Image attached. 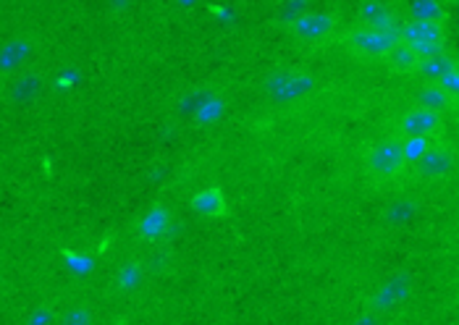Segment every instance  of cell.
Listing matches in <instances>:
<instances>
[{
    "label": "cell",
    "mask_w": 459,
    "mask_h": 325,
    "mask_svg": "<svg viewBox=\"0 0 459 325\" xmlns=\"http://www.w3.org/2000/svg\"><path fill=\"white\" fill-rule=\"evenodd\" d=\"M412 294H415V278L407 270H394L389 278H384L365 296V312L384 318L394 310L404 307L412 299Z\"/></svg>",
    "instance_id": "obj_1"
},
{
    "label": "cell",
    "mask_w": 459,
    "mask_h": 325,
    "mask_svg": "<svg viewBox=\"0 0 459 325\" xmlns=\"http://www.w3.org/2000/svg\"><path fill=\"white\" fill-rule=\"evenodd\" d=\"M365 171L376 184H394L407 174V158L402 142L389 137L384 142H376L365 150Z\"/></svg>",
    "instance_id": "obj_2"
},
{
    "label": "cell",
    "mask_w": 459,
    "mask_h": 325,
    "mask_svg": "<svg viewBox=\"0 0 459 325\" xmlns=\"http://www.w3.org/2000/svg\"><path fill=\"white\" fill-rule=\"evenodd\" d=\"M396 37L402 45H407L418 56V61H423V58H430V56L446 50L449 30H446V24H438V21L402 19V24L396 27Z\"/></svg>",
    "instance_id": "obj_3"
},
{
    "label": "cell",
    "mask_w": 459,
    "mask_h": 325,
    "mask_svg": "<svg viewBox=\"0 0 459 325\" xmlns=\"http://www.w3.org/2000/svg\"><path fill=\"white\" fill-rule=\"evenodd\" d=\"M289 37L299 47H323L339 32V16L333 11H305L294 21L286 24Z\"/></svg>",
    "instance_id": "obj_4"
},
{
    "label": "cell",
    "mask_w": 459,
    "mask_h": 325,
    "mask_svg": "<svg viewBox=\"0 0 459 325\" xmlns=\"http://www.w3.org/2000/svg\"><path fill=\"white\" fill-rule=\"evenodd\" d=\"M263 90L273 103L294 106V103H305L318 90V79L307 72H279L265 81Z\"/></svg>",
    "instance_id": "obj_5"
},
{
    "label": "cell",
    "mask_w": 459,
    "mask_h": 325,
    "mask_svg": "<svg viewBox=\"0 0 459 325\" xmlns=\"http://www.w3.org/2000/svg\"><path fill=\"white\" fill-rule=\"evenodd\" d=\"M455 166H457L455 147L449 145V142L436 140L407 171H412V176L420 181H441L455 171Z\"/></svg>",
    "instance_id": "obj_6"
},
{
    "label": "cell",
    "mask_w": 459,
    "mask_h": 325,
    "mask_svg": "<svg viewBox=\"0 0 459 325\" xmlns=\"http://www.w3.org/2000/svg\"><path fill=\"white\" fill-rule=\"evenodd\" d=\"M446 129V121L436 113L423 108L404 110L396 121V140H441Z\"/></svg>",
    "instance_id": "obj_7"
},
{
    "label": "cell",
    "mask_w": 459,
    "mask_h": 325,
    "mask_svg": "<svg viewBox=\"0 0 459 325\" xmlns=\"http://www.w3.org/2000/svg\"><path fill=\"white\" fill-rule=\"evenodd\" d=\"M342 39L352 56L370 58V61H384V56L399 42L396 32H370V30H359V27L350 30Z\"/></svg>",
    "instance_id": "obj_8"
},
{
    "label": "cell",
    "mask_w": 459,
    "mask_h": 325,
    "mask_svg": "<svg viewBox=\"0 0 459 325\" xmlns=\"http://www.w3.org/2000/svg\"><path fill=\"white\" fill-rule=\"evenodd\" d=\"M354 21H357L354 27H359V30L396 32V27L402 24V11L391 3H384V0H368L362 5H357Z\"/></svg>",
    "instance_id": "obj_9"
},
{
    "label": "cell",
    "mask_w": 459,
    "mask_h": 325,
    "mask_svg": "<svg viewBox=\"0 0 459 325\" xmlns=\"http://www.w3.org/2000/svg\"><path fill=\"white\" fill-rule=\"evenodd\" d=\"M37 50V37L32 35H19L13 39H8L3 47H0V79L8 81L11 76L22 73L24 64L32 61Z\"/></svg>",
    "instance_id": "obj_10"
},
{
    "label": "cell",
    "mask_w": 459,
    "mask_h": 325,
    "mask_svg": "<svg viewBox=\"0 0 459 325\" xmlns=\"http://www.w3.org/2000/svg\"><path fill=\"white\" fill-rule=\"evenodd\" d=\"M171 226H174V213H171V208H166V205H152L150 210H144V213L137 218V223H134V236H137L140 242L152 244V242L166 239L169 231H171Z\"/></svg>",
    "instance_id": "obj_11"
},
{
    "label": "cell",
    "mask_w": 459,
    "mask_h": 325,
    "mask_svg": "<svg viewBox=\"0 0 459 325\" xmlns=\"http://www.w3.org/2000/svg\"><path fill=\"white\" fill-rule=\"evenodd\" d=\"M192 210L200 218L208 220H221L229 216V200L221 186H205L192 197Z\"/></svg>",
    "instance_id": "obj_12"
},
{
    "label": "cell",
    "mask_w": 459,
    "mask_h": 325,
    "mask_svg": "<svg viewBox=\"0 0 459 325\" xmlns=\"http://www.w3.org/2000/svg\"><path fill=\"white\" fill-rule=\"evenodd\" d=\"M412 103H415V108L436 113V115H441V118H444L446 113H452L455 106H457V100H455L452 95H446L438 84H420V90L415 92Z\"/></svg>",
    "instance_id": "obj_13"
},
{
    "label": "cell",
    "mask_w": 459,
    "mask_h": 325,
    "mask_svg": "<svg viewBox=\"0 0 459 325\" xmlns=\"http://www.w3.org/2000/svg\"><path fill=\"white\" fill-rule=\"evenodd\" d=\"M457 56L452 50H444V53H436L430 58H423L415 69V79H420L423 84H436L441 76H446L449 72H457Z\"/></svg>",
    "instance_id": "obj_14"
},
{
    "label": "cell",
    "mask_w": 459,
    "mask_h": 325,
    "mask_svg": "<svg viewBox=\"0 0 459 325\" xmlns=\"http://www.w3.org/2000/svg\"><path fill=\"white\" fill-rule=\"evenodd\" d=\"M384 64H386V69L391 73H399V76H415V69H418V56L407 47V45H402V42H396L394 47H391L389 53L384 56Z\"/></svg>",
    "instance_id": "obj_15"
},
{
    "label": "cell",
    "mask_w": 459,
    "mask_h": 325,
    "mask_svg": "<svg viewBox=\"0 0 459 325\" xmlns=\"http://www.w3.org/2000/svg\"><path fill=\"white\" fill-rule=\"evenodd\" d=\"M142 278H144V265L140 260H126L113 276V291L116 294H132L142 284Z\"/></svg>",
    "instance_id": "obj_16"
},
{
    "label": "cell",
    "mask_w": 459,
    "mask_h": 325,
    "mask_svg": "<svg viewBox=\"0 0 459 325\" xmlns=\"http://www.w3.org/2000/svg\"><path fill=\"white\" fill-rule=\"evenodd\" d=\"M407 16L402 19H412V21H438L446 24V5L438 0H412L407 8Z\"/></svg>",
    "instance_id": "obj_17"
},
{
    "label": "cell",
    "mask_w": 459,
    "mask_h": 325,
    "mask_svg": "<svg viewBox=\"0 0 459 325\" xmlns=\"http://www.w3.org/2000/svg\"><path fill=\"white\" fill-rule=\"evenodd\" d=\"M8 81H11L8 84V95H11L13 103L32 100L37 92H39V87H42V76H35V73H16Z\"/></svg>",
    "instance_id": "obj_18"
},
{
    "label": "cell",
    "mask_w": 459,
    "mask_h": 325,
    "mask_svg": "<svg viewBox=\"0 0 459 325\" xmlns=\"http://www.w3.org/2000/svg\"><path fill=\"white\" fill-rule=\"evenodd\" d=\"M56 325H95V312H92L90 307L79 304V307L66 310V312L58 318V323Z\"/></svg>",
    "instance_id": "obj_19"
},
{
    "label": "cell",
    "mask_w": 459,
    "mask_h": 325,
    "mask_svg": "<svg viewBox=\"0 0 459 325\" xmlns=\"http://www.w3.org/2000/svg\"><path fill=\"white\" fill-rule=\"evenodd\" d=\"M223 108V100H208V103H203L200 110H197V121L200 124H205V121H215L218 118V113Z\"/></svg>",
    "instance_id": "obj_20"
},
{
    "label": "cell",
    "mask_w": 459,
    "mask_h": 325,
    "mask_svg": "<svg viewBox=\"0 0 459 325\" xmlns=\"http://www.w3.org/2000/svg\"><path fill=\"white\" fill-rule=\"evenodd\" d=\"M436 84H438V87H441V90H444L446 95H452V98L457 100V98H459V69H457V72H449L446 76H441V79H438Z\"/></svg>",
    "instance_id": "obj_21"
},
{
    "label": "cell",
    "mask_w": 459,
    "mask_h": 325,
    "mask_svg": "<svg viewBox=\"0 0 459 325\" xmlns=\"http://www.w3.org/2000/svg\"><path fill=\"white\" fill-rule=\"evenodd\" d=\"M352 325H381V318L378 315H370V312H362Z\"/></svg>",
    "instance_id": "obj_22"
},
{
    "label": "cell",
    "mask_w": 459,
    "mask_h": 325,
    "mask_svg": "<svg viewBox=\"0 0 459 325\" xmlns=\"http://www.w3.org/2000/svg\"><path fill=\"white\" fill-rule=\"evenodd\" d=\"M3 289H5V278L0 276V294H3Z\"/></svg>",
    "instance_id": "obj_23"
}]
</instances>
